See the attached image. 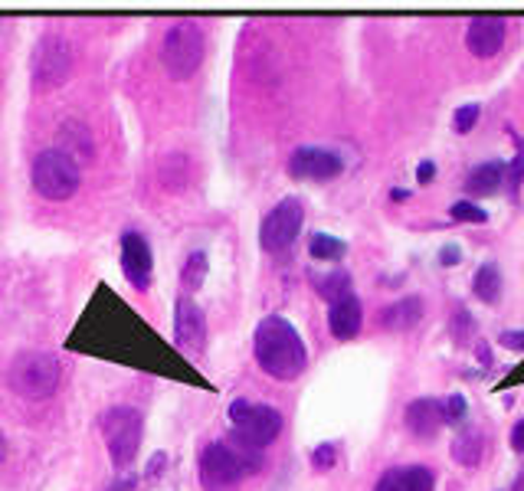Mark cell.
Masks as SVG:
<instances>
[{
  "instance_id": "cell-1",
  "label": "cell",
  "mask_w": 524,
  "mask_h": 491,
  "mask_svg": "<svg viewBox=\"0 0 524 491\" xmlns=\"http://www.w3.org/2000/svg\"><path fill=\"white\" fill-rule=\"evenodd\" d=\"M253 354H256L262 374H269L278 384L299 380L309 367V347L295 331V324L282 315H269L259 321L256 334H253Z\"/></svg>"
},
{
  "instance_id": "cell-2",
  "label": "cell",
  "mask_w": 524,
  "mask_h": 491,
  "mask_svg": "<svg viewBox=\"0 0 524 491\" xmlns=\"http://www.w3.org/2000/svg\"><path fill=\"white\" fill-rule=\"evenodd\" d=\"M33 187L40 197L53 203H63L69 197H75L79 183H82V171H79V160L73 154H66L63 148H46L36 154L33 160Z\"/></svg>"
},
{
  "instance_id": "cell-3",
  "label": "cell",
  "mask_w": 524,
  "mask_h": 491,
  "mask_svg": "<svg viewBox=\"0 0 524 491\" xmlns=\"http://www.w3.org/2000/svg\"><path fill=\"white\" fill-rule=\"evenodd\" d=\"M160 63L174 82H187L204 63V33L193 20H177L160 40Z\"/></svg>"
},
{
  "instance_id": "cell-4",
  "label": "cell",
  "mask_w": 524,
  "mask_h": 491,
  "mask_svg": "<svg viewBox=\"0 0 524 491\" xmlns=\"http://www.w3.org/2000/svg\"><path fill=\"white\" fill-rule=\"evenodd\" d=\"M7 384L13 394L27 400H46L59 386V361L50 351H23L7 370Z\"/></svg>"
},
{
  "instance_id": "cell-5",
  "label": "cell",
  "mask_w": 524,
  "mask_h": 491,
  "mask_svg": "<svg viewBox=\"0 0 524 491\" xmlns=\"http://www.w3.org/2000/svg\"><path fill=\"white\" fill-rule=\"evenodd\" d=\"M98 426H102V436H106L112 465H115L118 472L129 469L131 462H135V456H138L141 433H145V419H141V413L138 409H131V406H112V409L102 413Z\"/></svg>"
},
{
  "instance_id": "cell-6",
  "label": "cell",
  "mask_w": 524,
  "mask_h": 491,
  "mask_svg": "<svg viewBox=\"0 0 524 491\" xmlns=\"http://www.w3.org/2000/svg\"><path fill=\"white\" fill-rule=\"evenodd\" d=\"M230 423L236 429V439L253 448H266L282 436L285 419L276 406L253 403V400H233L230 403Z\"/></svg>"
},
{
  "instance_id": "cell-7",
  "label": "cell",
  "mask_w": 524,
  "mask_h": 491,
  "mask_svg": "<svg viewBox=\"0 0 524 491\" xmlns=\"http://www.w3.org/2000/svg\"><path fill=\"white\" fill-rule=\"evenodd\" d=\"M73 75V43L66 33H46L33 50V82L40 89H59Z\"/></svg>"
},
{
  "instance_id": "cell-8",
  "label": "cell",
  "mask_w": 524,
  "mask_h": 491,
  "mask_svg": "<svg viewBox=\"0 0 524 491\" xmlns=\"http://www.w3.org/2000/svg\"><path fill=\"white\" fill-rule=\"evenodd\" d=\"M197 475L204 491H239L243 469L230 442H207L197 459Z\"/></svg>"
},
{
  "instance_id": "cell-9",
  "label": "cell",
  "mask_w": 524,
  "mask_h": 491,
  "mask_svg": "<svg viewBox=\"0 0 524 491\" xmlns=\"http://www.w3.org/2000/svg\"><path fill=\"white\" fill-rule=\"evenodd\" d=\"M301 223H305V207H301L299 197H285L278 200L272 210L262 220V230H259V243L266 253H282L289 249L301 233Z\"/></svg>"
},
{
  "instance_id": "cell-10",
  "label": "cell",
  "mask_w": 524,
  "mask_h": 491,
  "mask_svg": "<svg viewBox=\"0 0 524 491\" xmlns=\"http://www.w3.org/2000/svg\"><path fill=\"white\" fill-rule=\"evenodd\" d=\"M344 171V160L341 154H334L328 148H315V144H301L289 154V174L295 181H315V183H325V181H334V177H341Z\"/></svg>"
},
{
  "instance_id": "cell-11",
  "label": "cell",
  "mask_w": 524,
  "mask_h": 491,
  "mask_svg": "<svg viewBox=\"0 0 524 491\" xmlns=\"http://www.w3.org/2000/svg\"><path fill=\"white\" fill-rule=\"evenodd\" d=\"M121 272L131 282L135 292L151 289V269H154V256H151V243L138 230H125L121 233Z\"/></svg>"
},
{
  "instance_id": "cell-12",
  "label": "cell",
  "mask_w": 524,
  "mask_h": 491,
  "mask_svg": "<svg viewBox=\"0 0 524 491\" xmlns=\"http://www.w3.org/2000/svg\"><path fill=\"white\" fill-rule=\"evenodd\" d=\"M174 341L184 351H204L207 344V318L204 311L197 308L191 299H177V308H174Z\"/></svg>"
},
{
  "instance_id": "cell-13",
  "label": "cell",
  "mask_w": 524,
  "mask_h": 491,
  "mask_svg": "<svg viewBox=\"0 0 524 491\" xmlns=\"http://www.w3.org/2000/svg\"><path fill=\"white\" fill-rule=\"evenodd\" d=\"M328 328H332V338H338V341H354L361 334V328H364V305H361V299L354 292L332 301Z\"/></svg>"
},
{
  "instance_id": "cell-14",
  "label": "cell",
  "mask_w": 524,
  "mask_h": 491,
  "mask_svg": "<svg viewBox=\"0 0 524 491\" xmlns=\"http://www.w3.org/2000/svg\"><path fill=\"white\" fill-rule=\"evenodd\" d=\"M465 46L479 59H492L504 46V20L502 17H475L465 30Z\"/></svg>"
},
{
  "instance_id": "cell-15",
  "label": "cell",
  "mask_w": 524,
  "mask_h": 491,
  "mask_svg": "<svg viewBox=\"0 0 524 491\" xmlns=\"http://www.w3.org/2000/svg\"><path fill=\"white\" fill-rule=\"evenodd\" d=\"M374 491H436V475L426 465H394L377 479Z\"/></svg>"
},
{
  "instance_id": "cell-16",
  "label": "cell",
  "mask_w": 524,
  "mask_h": 491,
  "mask_svg": "<svg viewBox=\"0 0 524 491\" xmlns=\"http://www.w3.org/2000/svg\"><path fill=\"white\" fill-rule=\"evenodd\" d=\"M403 423L417 439H433L436 429L442 426V403L433 400V396H417L403 409Z\"/></svg>"
},
{
  "instance_id": "cell-17",
  "label": "cell",
  "mask_w": 524,
  "mask_h": 491,
  "mask_svg": "<svg viewBox=\"0 0 524 491\" xmlns=\"http://www.w3.org/2000/svg\"><path fill=\"white\" fill-rule=\"evenodd\" d=\"M504 181H508V160H481L465 177V193H469V200L472 197H485V193L498 191Z\"/></svg>"
},
{
  "instance_id": "cell-18",
  "label": "cell",
  "mask_w": 524,
  "mask_h": 491,
  "mask_svg": "<svg viewBox=\"0 0 524 491\" xmlns=\"http://www.w3.org/2000/svg\"><path fill=\"white\" fill-rule=\"evenodd\" d=\"M419 318H423V299H417V295H413V299L394 301L390 308L380 311V324L390 328V331H407Z\"/></svg>"
},
{
  "instance_id": "cell-19",
  "label": "cell",
  "mask_w": 524,
  "mask_h": 491,
  "mask_svg": "<svg viewBox=\"0 0 524 491\" xmlns=\"http://www.w3.org/2000/svg\"><path fill=\"white\" fill-rule=\"evenodd\" d=\"M472 292H475L479 301L495 305V301L502 299V266L498 262H481L475 278H472Z\"/></svg>"
},
{
  "instance_id": "cell-20",
  "label": "cell",
  "mask_w": 524,
  "mask_h": 491,
  "mask_svg": "<svg viewBox=\"0 0 524 491\" xmlns=\"http://www.w3.org/2000/svg\"><path fill=\"white\" fill-rule=\"evenodd\" d=\"M481 456H485V436L479 429H462L452 442V459L469 469V465H479Z\"/></svg>"
},
{
  "instance_id": "cell-21",
  "label": "cell",
  "mask_w": 524,
  "mask_h": 491,
  "mask_svg": "<svg viewBox=\"0 0 524 491\" xmlns=\"http://www.w3.org/2000/svg\"><path fill=\"white\" fill-rule=\"evenodd\" d=\"M311 285H315V292H318L325 301H334L351 292V276H348L344 269H332V272H325V276L311 278Z\"/></svg>"
},
{
  "instance_id": "cell-22",
  "label": "cell",
  "mask_w": 524,
  "mask_h": 491,
  "mask_svg": "<svg viewBox=\"0 0 524 491\" xmlns=\"http://www.w3.org/2000/svg\"><path fill=\"white\" fill-rule=\"evenodd\" d=\"M309 253L315 259H325V262H338V259H344V253H348V243L328 233H311Z\"/></svg>"
},
{
  "instance_id": "cell-23",
  "label": "cell",
  "mask_w": 524,
  "mask_h": 491,
  "mask_svg": "<svg viewBox=\"0 0 524 491\" xmlns=\"http://www.w3.org/2000/svg\"><path fill=\"white\" fill-rule=\"evenodd\" d=\"M207 269H210V262H207V253H191L187 256V262H184L181 269V282L187 292H197L200 285L207 282Z\"/></svg>"
},
{
  "instance_id": "cell-24",
  "label": "cell",
  "mask_w": 524,
  "mask_h": 491,
  "mask_svg": "<svg viewBox=\"0 0 524 491\" xmlns=\"http://www.w3.org/2000/svg\"><path fill=\"white\" fill-rule=\"evenodd\" d=\"M450 216L456 220V223H475V226L489 223V214L481 210L479 203H472V200H456L450 207Z\"/></svg>"
},
{
  "instance_id": "cell-25",
  "label": "cell",
  "mask_w": 524,
  "mask_h": 491,
  "mask_svg": "<svg viewBox=\"0 0 524 491\" xmlns=\"http://www.w3.org/2000/svg\"><path fill=\"white\" fill-rule=\"evenodd\" d=\"M479 115H481V105H475V102L459 105L452 112V131H456V135H469V131L479 125Z\"/></svg>"
},
{
  "instance_id": "cell-26",
  "label": "cell",
  "mask_w": 524,
  "mask_h": 491,
  "mask_svg": "<svg viewBox=\"0 0 524 491\" xmlns=\"http://www.w3.org/2000/svg\"><path fill=\"white\" fill-rule=\"evenodd\" d=\"M439 403H442V423H446V426L462 423L465 413H469V406H465V396L462 394H452V396H446V400H439Z\"/></svg>"
},
{
  "instance_id": "cell-27",
  "label": "cell",
  "mask_w": 524,
  "mask_h": 491,
  "mask_svg": "<svg viewBox=\"0 0 524 491\" xmlns=\"http://www.w3.org/2000/svg\"><path fill=\"white\" fill-rule=\"evenodd\" d=\"M338 465V446L334 442H321L311 448V469L315 472H332Z\"/></svg>"
},
{
  "instance_id": "cell-28",
  "label": "cell",
  "mask_w": 524,
  "mask_h": 491,
  "mask_svg": "<svg viewBox=\"0 0 524 491\" xmlns=\"http://www.w3.org/2000/svg\"><path fill=\"white\" fill-rule=\"evenodd\" d=\"M472 334H475V318H472L469 311H456V318H452V341L456 344H469Z\"/></svg>"
},
{
  "instance_id": "cell-29",
  "label": "cell",
  "mask_w": 524,
  "mask_h": 491,
  "mask_svg": "<svg viewBox=\"0 0 524 491\" xmlns=\"http://www.w3.org/2000/svg\"><path fill=\"white\" fill-rule=\"evenodd\" d=\"M521 177H524V148H521V154L514 160H508V191L512 193H518V187H521Z\"/></svg>"
},
{
  "instance_id": "cell-30",
  "label": "cell",
  "mask_w": 524,
  "mask_h": 491,
  "mask_svg": "<svg viewBox=\"0 0 524 491\" xmlns=\"http://www.w3.org/2000/svg\"><path fill=\"white\" fill-rule=\"evenodd\" d=\"M135 485H138V475H131V472H125V475H118L112 485H108L106 491H135Z\"/></svg>"
},
{
  "instance_id": "cell-31",
  "label": "cell",
  "mask_w": 524,
  "mask_h": 491,
  "mask_svg": "<svg viewBox=\"0 0 524 491\" xmlns=\"http://www.w3.org/2000/svg\"><path fill=\"white\" fill-rule=\"evenodd\" d=\"M164 465H168V456H164V452H154V456H151V469L145 472V475H148V481L158 479L160 469H164Z\"/></svg>"
},
{
  "instance_id": "cell-32",
  "label": "cell",
  "mask_w": 524,
  "mask_h": 491,
  "mask_svg": "<svg viewBox=\"0 0 524 491\" xmlns=\"http://www.w3.org/2000/svg\"><path fill=\"white\" fill-rule=\"evenodd\" d=\"M498 341L504 344V347H514V351H524V328L518 334L514 331H504L502 338H498Z\"/></svg>"
},
{
  "instance_id": "cell-33",
  "label": "cell",
  "mask_w": 524,
  "mask_h": 491,
  "mask_svg": "<svg viewBox=\"0 0 524 491\" xmlns=\"http://www.w3.org/2000/svg\"><path fill=\"white\" fill-rule=\"evenodd\" d=\"M512 448L518 456H524V419H518L512 429Z\"/></svg>"
},
{
  "instance_id": "cell-34",
  "label": "cell",
  "mask_w": 524,
  "mask_h": 491,
  "mask_svg": "<svg viewBox=\"0 0 524 491\" xmlns=\"http://www.w3.org/2000/svg\"><path fill=\"white\" fill-rule=\"evenodd\" d=\"M433 177H436V164H433V160H423V164L417 168V181L419 183H429Z\"/></svg>"
},
{
  "instance_id": "cell-35",
  "label": "cell",
  "mask_w": 524,
  "mask_h": 491,
  "mask_svg": "<svg viewBox=\"0 0 524 491\" xmlns=\"http://www.w3.org/2000/svg\"><path fill=\"white\" fill-rule=\"evenodd\" d=\"M459 249H456V246H450V249H442V256H439V262H442V266H456V262H459Z\"/></svg>"
},
{
  "instance_id": "cell-36",
  "label": "cell",
  "mask_w": 524,
  "mask_h": 491,
  "mask_svg": "<svg viewBox=\"0 0 524 491\" xmlns=\"http://www.w3.org/2000/svg\"><path fill=\"white\" fill-rule=\"evenodd\" d=\"M479 361H481V363H492V354H489V344H479Z\"/></svg>"
},
{
  "instance_id": "cell-37",
  "label": "cell",
  "mask_w": 524,
  "mask_h": 491,
  "mask_svg": "<svg viewBox=\"0 0 524 491\" xmlns=\"http://www.w3.org/2000/svg\"><path fill=\"white\" fill-rule=\"evenodd\" d=\"M390 197H394L396 203H403L410 197V191H403V187H396V191H390Z\"/></svg>"
},
{
  "instance_id": "cell-38",
  "label": "cell",
  "mask_w": 524,
  "mask_h": 491,
  "mask_svg": "<svg viewBox=\"0 0 524 491\" xmlns=\"http://www.w3.org/2000/svg\"><path fill=\"white\" fill-rule=\"evenodd\" d=\"M4 459H7V439L0 433V465H4Z\"/></svg>"
},
{
  "instance_id": "cell-39",
  "label": "cell",
  "mask_w": 524,
  "mask_h": 491,
  "mask_svg": "<svg viewBox=\"0 0 524 491\" xmlns=\"http://www.w3.org/2000/svg\"><path fill=\"white\" fill-rule=\"evenodd\" d=\"M512 491H524V472H521V475H518V479H514Z\"/></svg>"
}]
</instances>
